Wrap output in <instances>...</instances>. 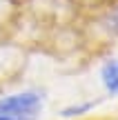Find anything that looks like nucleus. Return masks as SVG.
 I'll use <instances>...</instances> for the list:
<instances>
[{
    "label": "nucleus",
    "mask_w": 118,
    "mask_h": 120,
    "mask_svg": "<svg viewBox=\"0 0 118 120\" xmlns=\"http://www.w3.org/2000/svg\"><path fill=\"white\" fill-rule=\"evenodd\" d=\"M94 107V102H80V105H71V107H65L60 111L62 118H74V116H83V113H87L89 109Z\"/></svg>",
    "instance_id": "3"
},
{
    "label": "nucleus",
    "mask_w": 118,
    "mask_h": 120,
    "mask_svg": "<svg viewBox=\"0 0 118 120\" xmlns=\"http://www.w3.org/2000/svg\"><path fill=\"white\" fill-rule=\"evenodd\" d=\"M45 109V94L25 89L0 98V120H38Z\"/></svg>",
    "instance_id": "1"
},
{
    "label": "nucleus",
    "mask_w": 118,
    "mask_h": 120,
    "mask_svg": "<svg viewBox=\"0 0 118 120\" xmlns=\"http://www.w3.org/2000/svg\"><path fill=\"white\" fill-rule=\"evenodd\" d=\"M100 80L109 96H118V58L107 60L100 67Z\"/></svg>",
    "instance_id": "2"
}]
</instances>
